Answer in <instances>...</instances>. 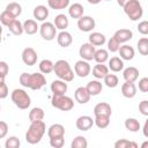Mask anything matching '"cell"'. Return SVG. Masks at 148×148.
Returning <instances> with one entry per match:
<instances>
[{
  "label": "cell",
  "mask_w": 148,
  "mask_h": 148,
  "mask_svg": "<svg viewBox=\"0 0 148 148\" xmlns=\"http://www.w3.org/2000/svg\"><path fill=\"white\" fill-rule=\"evenodd\" d=\"M18 80L23 87L31 90H39L46 84V79L43 73H22Z\"/></svg>",
  "instance_id": "6da1fadb"
},
{
  "label": "cell",
  "mask_w": 148,
  "mask_h": 148,
  "mask_svg": "<svg viewBox=\"0 0 148 148\" xmlns=\"http://www.w3.org/2000/svg\"><path fill=\"white\" fill-rule=\"evenodd\" d=\"M45 132H46V125L43 120L32 121V123H30V126L27 130L25 141L30 145H36L42 140Z\"/></svg>",
  "instance_id": "7a4b0ae2"
},
{
  "label": "cell",
  "mask_w": 148,
  "mask_h": 148,
  "mask_svg": "<svg viewBox=\"0 0 148 148\" xmlns=\"http://www.w3.org/2000/svg\"><path fill=\"white\" fill-rule=\"evenodd\" d=\"M53 72L60 80L65 82H71L74 79V71L72 69L69 62L64 59L57 60L53 64Z\"/></svg>",
  "instance_id": "3957f363"
},
{
  "label": "cell",
  "mask_w": 148,
  "mask_h": 148,
  "mask_svg": "<svg viewBox=\"0 0 148 148\" xmlns=\"http://www.w3.org/2000/svg\"><path fill=\"white\" fill-rule=\"evenodd\" d=\"M10 98L12 102L21 110H27L31 104V98L24 89H20V88L14 89L10 94Z\"/></svg>",
  "instance_id": "277c9868"
},
{
  "label": "cell",
  "mask_w": 148,
  "mask_h": 148,
  "mask_svg": "<svg viewBox=\"0 0 148 148\" xmlns=\"http://www.w3.org/2000/svg\"><path fill=\"white\" fill-rule=\"evenodd\" d=\"M123 8L125 14L131 21H138L143 15V9L139 0H130Z\"/></svg>",
  "instance_id": "5b68a950"
},
{
  "label": "cell",
  "mask_w": 148,
  "mask_h": 148,
  "mask_svg": "<svg viewBox=\"0 0 148 148\" xmlns=\"http://www.w3.org/2000/svg\"><path fill=\"white\" fill-rule=\"evenodd\" d=\"M51 104L53 108L61 111H69L74 108V101L66 95H52Z\"/></svg>",
  "instance_id": "8992f818"
},
{
  "label": "cell",
  "mask_w": 148,
  "mask_h": 148,
  "mask_svg": "<svg viewBox=\"0 0 148 148\" xmlns=\"http://www.w3.org/2000/svg\"><path fill=\"white\" fill-rule=\"evenodd\" d=\"M40 37L44 40H53L57 37V29L52 22H43L39 27Z\"/></svg>",
  "instance_id": "52a82bcc"
},
{
  "label": "cell",
  "mask_w": 148,
  "mask_h": 148,
  "mask_svg": "<svg viewBox=\"0 0 148 148\" xmlns=\"http://www.w3.org/2000/svg\"><path fill=\"white\" fill-rule=\"evenodd\" d=\"M95 25H96L95 20L89 15H82L80 18H77V28L80 29V31L90 32L92 31Z\"/></svg>",
  "instance_id": "ba28073f"
},
{
  "label": "cell",
  "mask_w": 148,
  "mask_h": 148,
  "mask_svg": "<svg viewBox=\"0 0 148 148\" xmlns=\"http://www.w3.org/2000/svg\"><path fill=\"white\" fill-rule=\"evenodd\" d=\"M74 72L79 77H87L90 72H91V67L89 65V62L87 60H77L74 65Z\"/></svg>",
  "instance_id": "9c48e42d"
},
{
  "label": "cell",
  "mask_w": 148,
  "mask_h": 148,
  "mask_svg": "<svg viewBox=\"0 0 148 148\" xmlns=\"http://www.w3.org/2000/svg\"><path fill=\"white\" fill-rule=\"evenodd\" d=\"M95 46L91 45L89 42L88 43H83L80 49H79V54L80 57L83 59V60H87V61H90L94 59V54H95Z\"/></svg>",
  "instance_id": "30bf717a"
},
{
  "label": "cell",
  "mask_w": 148,
  "mask_h": 148,
  "mask_svg": "<svg viewBox=\"0 0 148 148\" xmlns=\"http://www.w3.org/2000/svg\"><path fill=\"white\" fill-rule=\"evenodd\" d=\"M21 57H22V61L25 64V65H28V66H34V65H36V62H37V52L35 51V49H32V47H25L23 51H22V54H21Z\"/></svg>",
  "instance_id": "8fae6325"
},
{
  "label": "cell",
  "mask_w": 148,
  "mask_h": 148,
  "mask_svg": "<svg viewBox=\"0 0 148 148\" xmlns=\"http://www.w3.org/2000/svg\"><path fill=\"white\" fill-rule=\"evenodd\" d=\"M94 125V119L90 117V116H80L76 121H75V126L79 131H89Z\"/></svg>",
  "instance_id": "7c38bea8"
},
{
  "label": "cell",
  "mask_w": 148,
  "mask_h": 148,
  "mask_svg": "<svg viewBox=\"0 0 148 148\" xmlns=\"http://www.w3.org/2000/svg\"><path fill=\"white\" fill-rule=\"evenodd\" d=\"M112 37L116 38L119 44H123V43H126V42H128V40H131V39L133 38V32H132L131 29H125V28H123V29L117 30V31L113 34Z\"/></svg>",
  "instance_id": "4fadbf2b"
},
{
  "label": "cell",
  "mask_w": 148,
  "mask_h": 148,
  "mask_svg": "<svg viewBox=\"0 0 148 148\" xmlns=\"http://www.w3.org/2000/svg\"><path fill=\"white\" fill-rule=\"evenodd\" d=\"M90 95L87 91L86 87H79L74 91V98L79 104H87L90 101Z\"/></svg>",
  "instance_id": "5bb4252c"
},
{
  "label": "cell",
  "mask_w": 148,
  "mask_h": 148,
  "mask_svg": "<svg viewBox=\"0 0 148 148\" xmlns=\"http://www.w3.org/2000/svg\"><path fill=\"white\" fill-rule=\"evenodd\" d=\"M32 15H34V18L36 21L44 22L49 17V8L46 6H44V5H38V6H36L34 8Z\"/></svg>",
  "instance_id": "9a60e30c"
},
{
  "label": "cell",
  "mask_w": 148,
  "mask_h": 148,
  "mask_svg": "<svg viewBox=\"0 0 148 148\" xmlns=\"http://www.w3.org/2000/svg\"><path fill=\"white\" fill-rule=\"evenodd\" d=\"M67 89H68L67 83L65 81L60 80V79L59 80H54L51 83V91L54 95H65Z\"/></svg>",
  "instance_id": "2e32d148"
},
{
  "label": "cell",
  "mask_w": 148,
  "mask_h": 148,
  "mask_svg": "<svg viewBox=\"0 0 148 148\" xmlns=\"http://www.w3.org/2000/svg\"><path fill=\"white\" fill-rule=\"evenodd\" d=\"M136 86L134 84V82H127L125 81V83L121 84V94L124 97L126 98H133L136 95Z\"/></svg>",
  "instance_id": "e0dca14e"
},
{
  "label": "cell",
  "mask_w": 148,
  "mask_h": 148,
  "mask_svg": "<svg viewBox=\"0 0 148 148\" xmlns=\"http://www.w3.org/2000/svg\"><path fill=\"white\" fill-rule=\"evenodd\" d=\"M47 136L49 139L65 136V127L61 124H52L47 128Z\"/></svg>",
  "instance_id": "ac0fdd59"
},
{
  "label": "cell",
  "mask_w": 148,
  "mask_h": 148,
  "mask_svg": "<svg viewBox=\"0 0 148 148\" xmlns=\"http://www.w3.org/2000/svg\"><path fill=\"white\" fill-rule=\"evenodd\" d=\"M57 42L61 47H68L72 43H73V37L72 35L66 31V30H61L58 35H57Z\"/></svg>",
  "instance_id": "d6986e66"
},
{
  "label": "cell",
  "mask_w": 148,
  "mask_h": 148,
  "mask_svg": "<svg viewBox=\"0 0 148 148\" xmlns=\"http://www.w3.org/2000/svg\"><path fill=\"white\" fill-rule=\"evenodd\" d=\"M86 89H87V91L89 92L90 96H97V95H99L102 92L103 84L98 80H91V81H89L87 83Z\"/></svg>",
  "instance_id": "ffe728a7"
},
{
  "label": "cell",
  "mask_w": 148,
  "mask_h": 148,
  "mask_svg": "<svg viewBox=\"0 0 148 148\" xmlns=\"http://www.w3.org/2000/svg\"><path fill=\"white\" fill-rule=\"evenodd\" d=\"M118 52H119V56H120V58H121L123 60H128V61H130V60H132V59L134 58V56H135L134 49H133L132 46L127 45V44L120 45Z\"/></svg>",
  "instance_id": "44dd1931"
},
{
  "label": "cell",
  "mask_w": 148,
  "mask_h": 148,
  "mask_svg": "<svg viewBox=\"0 0 148 148\" xmlns=\"http://www.w3.org/2000/svg\"><path fill=\"white\" fill-rule=\"evenodd\" d=\"M123 77L127 82H135L139 79V69L136 67L130 66L123 71Z\"/></svg>",
  "instance_id": "7402d4cb"
},
{
  "label": "cell",
  "mask_w": 148,
  "mask_h": 148,
  "mask_svg": "<svg viewBox=\"0 0 148 148\" xmlns=\"http://www.w3.org/2000/svg\"><path fill=\"white\" fill-rule=\"evenodd\" d=\"M111 113H112V109H111V105L106 102H101V103H97L94 108V114L95 116H98V114H103V116H110L111 117Z\"/></svg>",
  "instance_id": "603a6c76"
},
{
  "label": "cell",
  "mask_w": 148,
  "mask_h": 148,
  "mask_svg": "<svg viewBox=\"0 0 148 148\" xmlns=\"http://www.w3.org/2000/svg\"><path fill=\"white\" fill-rule=\"evenodd\" d=\"M53 24H54L56 29H59L60 31H61V30H66V29L68 28L69 20H68V17H67L65 14H58V15L54 17Z\"/></svg>",
  "instance_id": "cb8c5ba5"
},
{
  "label": "cell",
  "mask_w": 148,
  "mask_h": 148,
  "mask_svg": "<svg viewBox=\"0 0 148 148\" xmlns=\"http://www.w3.org/2000/svg\"><path fill=\"white\" fill-rule=\"evenodd\" d=\"M22 24H23V30L27 35H35L39 30V27H38L36 20L29 18V20H25Z\"/></svg>",
  "instance_id": "d4e9b609"
},
{
  "label": "cell",
  "mask_w": 148,
  "mask_h": 148,
  "mask_svg": "<svg viewBox=\"0 0 148 148\" xmlns=\"http://www.w3.org/2000/svg\"><path fill=\"white\" fill-rule=\"evenodd\" d=\"M83 10H84L83 6L79 2H75L68 6V15L72 18H80L83 15Z\"/></svg>",
  "instance_id": "484cf974"
},
{
  "label": "cell",
  "mask_w": 148,
  "mask_h": 148,
  "mask_svg": "<svg viewBox=\"0 0 148 148\" xmlns=\"http://www.w3.org/2000/svg\"><path fill=\"white\" fill-rule=\"evenodd\" d=\"M88 38H89V43L91 45H94V46H103L105 44V42H106L105 36L103 34H101V32H97V31L91 32Z\"/></svg>",
  "instance_id": "4316f807"
},
{
  "label": "cell",
  "mask_w": 148,
  "mask_h": 148,
  "mask_svg": "<svg viewBox=\"0 0 148 148\" xmlns=\"http://www.w3.org/2000/svg\"><path fill=\"white\" fill-rule=\"evenodd\" d=\"M109 69H111L114 73L121 72L124 69V61L120 57H112L111 59H109Z\"/></svg>",
  "instance_id": "83f0119b"
},
{
  "label": "cell",
  "mask_w": 148,
  "mask_h": 148,
  "mask_svg": "<svg viewBox=\"0 0 148 148\" xmlns=\"http://www.w3.org/2000/svg\"><path fill=\"white\" fill-rule=\"evenodd\" d=\"M109 73V67L105 66L104 64H97L92 67V75L99 80V79H103L106 74Z\"/></svg>",
  "instance_id": "f1b7e54d"
},
{
  "label": "cell",
  "mask_w": 148,
  "mask_h": 148,
  "mask_svg": "<svg viewBox=\"0 0 148 148\" xmlns=\"http://www.w3.org/2000/svg\"><path fill=\"white\" fill-rule=\"evenodd\" d=\"M44 116H45V112L42 108H32L29 112V120L30 123L32 121H39V120H43L44 119Z\"/></svg>",
  "instance_id": "f546056e"
},
{
  "label": "cell",
  "mask_w": 148,
  "mask_h": 148,
  "mask_svg": "<svg viewBox=\"0 0 148 148\" xmlns=\"http://www.w3.org/2000/svg\"><path fill=\"white\" fill-rule=\"evenodd\" d=\"M47 6L54 10L66 9L69 6V0H47Z\"/></svg>",
  "instance_id": "4dcf8cb0"
},
{
  "label": "cell",
  "mask_w": 148,
  "mask_h": 148,
  "mask_svg": "<svg viewBox=\"0 0 148 148\" xmlns=\"http://www.w3.org/2000/svg\"><path fill=\"white\" fill-rule=\"evenodd\" d=\"M124 125H125V128H126L127 131L133 132V133L139 132V130H140V127H141L140 121H139L138 119H135V118H127V119L125 120Z\"/></svg>",
  "instance_id": "1f68e13d"
},
{
  "label": "cell",
  "mask_w": 148,
  "mask_h": 148,
  "mask_svg": "<svg viewBox=\"0 0 148 148\" xmlns=\"http://www.w3.org/2000/svg\"><path fill=\"white\" fill-rule=\"evenodd\" d=\"M5 10H7L14 17H18L22 14V6L18 2H9L6 6V9Z\"/></svg>",
  "instance_id": "d6a6232c"
},
{
  "label": "cell",
  "mask_w": 148,
  "mask_h": 148,
  "mask_svg": "<svg viewBox=\"0 0 148 148\" xmlns=\"http://www.w3.org/2000/svg\"><path fill=\"white\" fill-rule=\"evenodd\" d=\"M94 60L97 64H104L105 61L109 60V51L105 49H98L95 51L94 54Z\"/></svg>",
  "instance_id": "836d02e7"
},
{
  "label": "cell",
  "mask_w": 148,
  "mask_h": 148,
  "mask_svg": "<svg viewBox=\"0 0 148 148\" xmlns=\"http://www.w3.org/2000/svg\"><path fill=\"white\" fill-rule=\"evenodd\" d=\"M8 30L13 34V35H15V36H21L23 32H24V30H23V24L20 22V20H14L13 21V23L12 24H9L8 27Z\"/></svg>",
  "instance_id": "e575fe53"
},
{
  "label": "cell",
  "mask_w": 148,
  "mask_h": 148,
  "mask_svg": "<svg viewBox=\"0 0 148 148\" xmlns=\"http://www.w3.org/2000/svg\"><path fill=\"white\" fill-rule=\"evenodd\" d=\"M94 125H96L98 128H102V130L106 128L110 125V116H103V114L95 116Z\"/></svg>",
  "instance_id": "d590c367"
},
{
  "label": "cell",
  "mask_w": 148,
  "mask_h": 148,
  "mask_svg": "<svg viewBox=\"0 0 148 148\" xmlns=\"http://www.w3.org/2000/svg\"><path fill=\"white\" fill-rule=\"evenodd\" d=\"M53 64L54 62H52L50 59H43L39 62V65H38L40 73H43V74H50V73H52L53 72Z\"/></svg>",
  "instance_id": "8d00e7d4"
},
{
  "label": "cell",
  "mask_w": 148,
  "mask_h": 148,
  "mask_svg": "<svg viewBox=\"0 0 148 148\" xmlns=\"http://www.w3.org/2000/svg\"><path fill=\"white\" fill-rule=\"evenodd\" d=\"M103 80H104V84H105L106 87H109V88H116V87L118 86V83H119V79H118V76H117L116 74H110V73H108V74L103 77Z\"/></svg>",
  "instance_id": "74e56055"
},
{
  "label": "cell",
  "mask_w": 148,
  "mask_h": 148,
  "mask_svg": "<svg viewBox=\"0 0 148 148\" xmlns=\"http://www.w3.org/2000/svg\"><path fill=\"white\" fill-rule=\"evenodd\" d=\"M72 148H87L88 147V141L83 135H77L73 139L71 143Z\"/></svg>",
  "instance_id": "f35d334b"
},
{
  "label": "cell",
  "mask_w": 148,
  "mask_h": 148,
  "mask_svg": "<svg viewBox=\"0 0 148 148\" xmlns=\"http://www.w3.org/2000/svg\"><path fill=\"white\" fill-rule=\"evenodd\" d=\"M136 46H138V51L140 54H142V56L148 54V38L147 37L140 38L136 43Z\"/></svg>",
  "instance_id": "ab89813d"
},
{
  "label": "cell",
  "mask_w": 148,
  "mask_h": 148,
  "mask_svg": "<svg viewBox=\"0 0 148 148\" xmlns=\"http://www.w3.org/2000/svg\"><path fill=\"white\" fill-rule=\"evenodd\" d=\"M14 20H16V17H14L13 15H10L7 10H3V12L0 14V23H1V25L8 27L9 24L13 23Z\"/></svg>",
  "instance_id": "60d3db41"
},
{
  "label": "cell",
  "mask_w": 148,
  "mask_h": 148,
  "mask_svg": "<svg viewBox=\"0 0 148 148\" xmlns=\"http://www.w3.org/2000/svg\"><path fill=\"white\" fill-rule=\"evenodd\" d=\"M114 148H138V143L126 139H120L114 142Z\"/></svg>",
  "instance_id": "b9f144b4"
},
{
  "label": "cell",
  "mask_w": 148,
  "mask_h": 148,
  "mask_svg": "<svg viewBox=\"0 0 148 148\" xmlns=\"http://www.w3.org/2000/svg\"><path fill=\"white\" fill-rule=\"evenodd\" d=\"M20 146H21V141H20V139L17 136L12 135L8 139H6V142H5V147L6 148H18Z\"/></svg>",
  "instance_id": "7bdbcfd3"
},
{
  "label": "cell",
  "mask_w": 148,
  "mask_h": 148,
  "mask_svg": "<svg viewBox=\"0 0 148 148\" xmlns=\"http://www.w3.org/2000/svg\"><path fill=\"white\" fill-rule=\"evenodd\" d=\"M106 43H108V51H110V52H112V53H113V52H118L120 44L118 43V40H117L116 38L111 37Z\"/></svg>",
  "instance_id": "ee69618b"
},
{
  "label": "cell",
  "mask_w": 148,
  "mask_h": 148,
  "mask_svg": "<svg viewBox=\"0 0 148 148\" xmlns=\"http://www.w3.org/2000/svg\"><path fill=\"white\" fill-rule=\"evenodd\" d=\"M65 143V139L64 136L61 138H52L50 139V146L53 147V148H61Z\"/></svg>",
  "instance_id": "f6af8a7d"
},
{
  "label": "cell",
  "mask_w": 148,
  "mask_h": 148,
  "mask_svg": "<svg viewBox=\"0 0 148 148\" xmlns=\"http://www.w3.org/2000/svg\"><path fill=\"white\" fill-rule=\"evenodd\" d=\"M138 31L141 35H143V36L148 35V21L145 20V21L139 22V24H138Z\"/></svg>",
  "instance_id": "bcb514c9"
},
{
  "label": "cell",
  "mask_w": 148,
  "mask_h": 148,
  "mask_svg": "<svg viewBox=\"0 0 148 148\" xmlns=\"http://www.w3.org/2000/svg\"><path fill=\"white\" fill-rule=\"evenodd\" d=\"M139 111L142 116H148V101L143 99L139 103Z\"/></svg>",
  "instance_id": "7dc6e473"
},
{
  "label": "cell",
  "mask_w": 148,
  "mask_h": 148,
  "mask_svg": "<svg viewBox=\"0 0 148 148\" xmlns=\"http://www.w3.org/2000/svg\"><path fill=\"white\" fill-rule=\"evenodd\" d=\"M139 90L142 92L148 91V77H142L139 80Z\"/></svg>",
  "instance_id": "c3c4849f"
},
{
  "label": "cell",
  "mask_w": 148,
  "mask_h": 148,
  "mask_svg": "<svg viewBox=\"0 0 148 148\" xmlns=\"http://www.w3.org/2000/svg\"><path fill=\"white\" fill-rule=\"evenodd\" d=\"M7 134H8V124L6 121L0 120V139L6 138Z\"/></svg>",
  "instance_id": "681fc988"
},
{
  "label": "cell",
  "mask_w": 148,
  "mask_h": 148,
  "mask_svg": "<svg viewBox=\"0 0 148 148\" xmlns=\"http://www.w3.org/2000/svg\"><path fill=\"white\" fill-rule=\"evenodd\" d=\"M8 87L5 82H0V99H3L8 96Z\"/></svg>",
  "instance_id": "f907efd6"
},
{
  "label": "cell",
  "mask_w": 148,
  "mask_h": 148,
  "mask_svg": "<svg viewBox=\"0 0 148 148\" xmlns=\"http://www.w3.org/2000/svg\"><path fill=\"white\" fill-rule=\"evenodd\" d=\"M9 72V66L6 61H0V74L3 75V76H7Z\"/></svg>",
  "instance_id": "816d5d0a"
},
{
  "label": "cell",
  "mask_w": 148,
  "mask_h": 148,
  "mask_svg": "<svg viewBox=\"0 0 148 148\" xmlns=\"http://www.w3.org/2000/svg\"><path fill=\"white\" fill-rule=\"evenodd\" d=\"M142 132H143V136H145V138H148V120H146V121H145V125H143Z\"/></svg>",
  "instance_id": "f5cc1de1"
},
{
  "label": "cell",
  "mask_w": 148,
  "mask_h": 148,
  "mask_svg": "<svg viewBox=\"0 0 148 148\" xmlns=\"http://www.w3.org/2000/svg\"><path fill=\"white\" fill-rule=\"evenodd\" d=\"M128 1H130V0H117V3H118L120 7H124Z\"/></svg>",
  "instance_id": "db71d44e"
},
{
  "label": "cell",
  "mask_w": 148,
  "mask_h": 148,
  "mask_svg": "<svg viewBox=\"0 0 148 148\" xmlns=\"http://www.w3.org/2000/svg\"><path fill=\"white\" fill-rule=\"evenodd\" d=\"M87 1H88L90 5H98L102 0H87Z\"/></svg>",
  "instance_id": "11a10c76"
},
{
  "label": "cell",
  "mask_w": 148,
  "mask_h": 148,
  "mask_svg": "<svg viewBox=\"0 0 148 148\" xmlns=\"http://www.w3.org/2000/svg\"><path fill=\"white\" fill-rule=\"evenodd\" d=\"M5 77H6V76H3V75L0 74V82H5Z\"/></svg>",
  "instance_id": "9f6ffc18"
},
{
  "label": "cell",
  "mask_w": 148,
  "mask_h": 148,
  "mask_svg": "<svg viewBox=\"0 0 148 148\" xmlns=\"http://www.w3.org/2000/svg\"><path fill=\"white\" fill-rule=\"evenodd\" d=\"M147 146H148V141H145V142L142 143V146H141V147H142V148H145V147H147Z\"/></svg>",
  "instance_id": "6f0895ef"
},
{
  "label": "cell",
  "mask_w": 148,
  "mask_h": 148,
  "mask_svg": "<svg viewBox=\"0 0 148 148\" xmlns=\"http://www.w3.org/2000/svg\"><path fill=\"white\" fill-rule=\"evenodd\" d=\"M0 35H2V25L0 24Z\"/></svg>",
  "instance_id": "680465c9"
},
{
  "label": "cell",
  "mask_w": 148,
  "mask_h": 148,
  "mask_svg": "<svg viewBox=\"0 0 148 148\" xmlns=\"http://www.w3.org/2000/svg\"><path fill=\"white\" fill-rule=\"evenodd\" d=\"M0 43H1V35H0Z\"/></svg>",
  "instance_id": "91938a15"
},
{
  "label": "cell",
  "mask_w": 148,
  "mask_h": 148,
  "mask_svg": "<svg viewBox=\"0 0 148 148\" xmlns=\"http://www.w3.org/2000/svg\"><path fill=\"white\" fill-rule=\"evenodd\" d=\"M102 1H110V0H102Z\"/></svg>",
  "instance_id": "94428289"
},
{
  "label": "cell",
  "mask_w": 148,
  "mask_h": 148,
  "mask_svg": "<svg viewBox=\"0 0 148 148\" xmlns=\"http://www.w3.org/2000/svg\"><path fill=\"white\" fill-rule=\"evenodd\" d=\"M0 110H1V106H0Z\"/></svg>",
  "instance_id": "6125c7cd"
}]
</instances>
